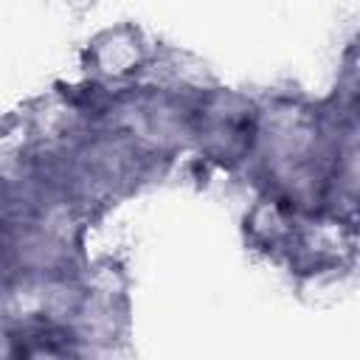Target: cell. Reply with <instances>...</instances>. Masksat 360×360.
<instances>
[{"instance_id":"obj_1","label":"cell","mask_w":360,"mask_h":360,"mask_svg":"<svg viewBox=\"0 0 360 360\" xmlns=\"http://www.w3.org/2000/svg\"><path fill=\"white\" fill-rule=\"evenodd\" d=\"M152 56L141 42V34L132 28L107 31L93 42V70L101 82H135L141 70H149Z\"/></svg>"}]
</instances>
